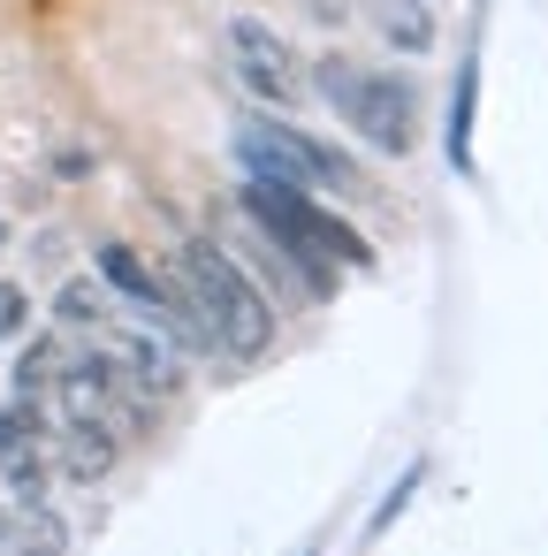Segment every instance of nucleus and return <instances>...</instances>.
Segmentation results:
<instances>
[{
	"label": "nucleus",
	"instance_id": "obj_1",
	"mask_svg": "<svg viewBox=\"0 0 548 556\" xmlns=\"http://www.w3.org/2000/svg\"><path fill=\"white\" fill-rule=\"evenodd\" d=\"M237 206L252 214V229L305 275V290H313V305H328L335 298V275L343 267H373V244L328 206V199H313V191H297V184H267V176H244L237 184Z\"/></svg>",
	"mask_w": 548,
	"mask_h": 556
},
{
	"label": "nucleus",
	"instance_id": "obj_2",
	"mask_svg": "<svg viewBox=\"0 0 548 556\" xmlns=\"http://www.w3.org/2000/svg\"><path fill=\"white\" fill-rule=\"evenodd\" d=\"M313 85L328 92V108L388 161H404L419 146V85L396 77V70H358L351 54H320L313 62Z\"/></svg>",
	"mask_w": 548,
	"mask_h": 556
},
{
	"label": "nucleus",
	"instance_id": "obj_3",
	"mask_svg": "<svg viewBox=\"0 0 548 556\" xmlns=\"http://www.w3.org/2000/svg\"><path fill=\"white\" fill-rule=\"evenodd\" d=\"M176 267H183V282L199 290V305H206L221 351H229V358H267V343H275V305H267V290L252 282V267L229 260L214 237H191Z\"/></svg>",
	"mask_w": 548,
	"mask_h": 556
},
{
	"label": "nucleus",
	"instance_id": "obj_4",
	"mask_svg": "<svg viewBox=\"0 0 548 556\" xmlns=\"http://www.w3.org/2000/svg\"><path fill=\"white\" fill-rule=\"evenodd\" d=\"M237 161H244V176L297 184V191H313V199H351V191H366V176H358V161H351L343 146L305 138V130H290V123H275V115H244V123H237Z\"/></svg>",
	"mask_w": 548,
	"mask_h": 556
},
{
	"label": "nucleus",
	"instance_id": "obj_5",
	"mask_svg": "<svg viewBox=\"0 0 548 556\" xmlns=\"http://www.w3.org/2000/svg\"><path fill=\"white\" fill-rule=\"evenodd\" d=\"M229 70H237V85L252 92V108H267V115H290V108L305 100V62H297L290 39H282L275 24H259V16H237V24H229Z\"/></svg>",
	"mask_w": 548,
	"mask_h": 556
},
{
	"label": "nucleus",
	"instance_id": "obj_6",
	"mask_svg": "<svg viewBox=\"0 0 548 556\" xmlns=\"http://www.w3.org/2000/svg\"><path fill=\"white\" fill-rule=\"evenodd\" d=\"M115 358H123V381L138 389V404H176L183 381H191V358H183L161 328H123Z\"/></svg>",
	"mask_w": 548,
	"mask_h": 556
},
{
	"label": "nucleus",
	"instance_id": "obj_7",
	"mask_svg": "<svg viewBox=\"0 0 548 556\" xmlns=\"http://www.w3.org/2000/svg\"><path fill=\"white\" fill-rule=\"evenodd\" d=\"M92 267H100V290H107V298H123V305H138V313H153V320L168 313V275H161V267H153L138 244L107 237Z\"/></svg>",
	"mask_w": 548,
	"mask_h": 556
},
{
	"label": "nucleus",
	"instance_id": "obj_8",
	"mask_svg": "<svg viewBox=\"0 0 548 556\" xmlns=\"http://www.w3.org/2000/svg\"><path fill=\"white\" fill-rule=\"evenodd\" d=\"M115 457H123V442H115V419H85V412H62V434H54V465H62L69 480H107V472H115Z\"/></svg>",
	"mask_w": 548,
	"mask_h": 556
},
{
	"label": "nucleus",
	"instance_id": "obj_9",
	"mask_svg": "<svg viewBox=\"0 0 548 556\" xmlns=\"http://www.w3.org/2000/svg\"><path fill=\"white\" fill-rule=\"evenodd\" d=\"M39 442H47V412H39V396L0 404V472L24 465V457H39Z\"/></svg>",
	"mask_w": 548,
	"mask_h": 556
},
{
	"label": "nucleus",
	"instance_id": "obj_10",
	"mask_svg": "<svg viewBox=\"0 0 548 556\" xmlns=\"http://www.w3.org/2000/svg\"><path fill=\"white\" fill-rule=\"evenodd\" d=\"M472 100H480V54L457 62V92H449V168H472Z\"/></svg>",
	"mask_w": 548,
	"mask_h": 556
},
{
	"label": "nucleus",
	"instance_id": "obj_11",
	"mask_svg": "<svg viewBox=\"0 0 548 556\" xmlns=\"http://www.w3.org/2000/svg\"><path fill=\"white\" fill-rule=\"evenodd\" d=\"M54 320H62V328H100V320H107V290H100V275H69V282L54 290Z\"/></svg>",
	"mask_w": 548,
	"mask_h": 556
},
{
	"label": "nucleus",
	"instance_id": "obj_12",
	"mask_svg": "<svg viewBox=\"0 0 548 556\" xmlns=\"http://www.w3.org/2000/svg\"><path fill=\"white\" fill-rule=\"evenodd\" d=\"M62 358H69V343H62V336H24V358H16V396H39L47 381H62Z\"/></svg>",
	"mask_w": 548,
	"mask_h": 556
},
{
	"label": "nucleus",
	"instance_id": "obj_13",
	"mask_svg": "<svg viewBox=\"0 0 548 556\" xmlns=\"http://www.w3.org/2000/svg\"><path fill=\"white\" fill-rule=\"evenodd\" d=\"M381 31H388L404 54H426V47H434V16L419 9V0H381Z\"/></svg>",
	"mask_w": 548,
	"mask_h": 556
},
{
	"label": "nucleus",
	"instance_id": "obj_14",
	"mask_svg": "<svg viewBox=\"0 0 548 556\" xmlns=\"http://www.w3.org/2000/svg\"><path fill=\"white\" fill-rule=\"evenodd\" d=\"M24 336H31V290L0 282V343H24Z\"/></svg>",
	"mask_w": 548,
	"mask_h": 556
},
{
	"label": "nucleus",
	"instance_id": "obj_15",
	"mask_svg": "<svg viewBox=\"0 0 548 556\" xmlns=\"http://www.w3.org/2000/svg\"><path fill=\"white\" fill-rule=\"evenodd\" d=\"M16 541V518H9V503H0V548H9Z\"/></svg>",
	"mask_w": 548,
	"mask_h": 556
},
{
	"label": "nucleus",
	"instance_id": "obj_16",
	"mask_svg": "<svg viewBox=\"0 0 548 556\" xmlns=\"http://www.w3.org/2000/svg\"><path fill=\"white\" fill-rule=\"evenodd\" d=\"M0 252H9V222H0Z\"/></svg>",
	"mask_w": 548,
	"mask_h": 556
}]
</instances>
